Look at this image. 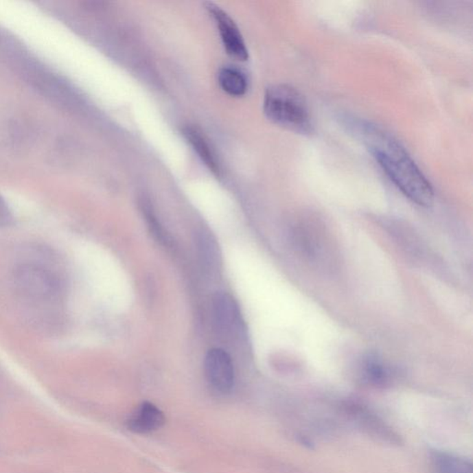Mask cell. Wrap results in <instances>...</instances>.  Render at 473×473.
Returning <instances> with one entry per match:
<instances>
[{
  "label": "cell",
  "mask_w": 473,
  "mask_h": 473,
  "mask_svg": "<svg viewBox=\"0 0 473 473\" xmlns=\"http://www.w3.org/2000/svg\"><path fill=\"white\" fill-rule=\"evenodd\" d=\"M362 373L369 382L373 384H383L389 378V369L376 356L366 358L362 363Z\"/></svg>",
  "instance_id": "7c38bea8"
},
{
  "label": "cell",
  "mask_w": 473,
  "mask_h": 473,
  "mask_svg": "<svg viewBox=\"0 0 473 473\" xmlns=\"http://www.w3.org/2000/svg\"><path fill=\"white\" fill-rule=\"evenodd\" d=\"M205 8L218 25L222 43H223L227 53L235 60H247L249 53L244 40H243L239 28L231 16L211 2L205 3Z\"/></svg>",
  "instance_id": "3957f363"
},
{
  "label": "cell",
  "mask_w": 473,
  "mask_h": 473,
  "mask_svg": "<svg viewBox=\"0 0 473 473\" xmlns=\"http://www.w3.org/2000/svg\"><path fill=\"white\" fill-rule=\"evenodd\" d=\"M378 164L402 194L421 207L434 204L431 183L400 143L389 133L370 123L355 126Z\"/></svg>",
  "instance_id": "6da1fadb"
},
{
  "label": "cell",
  "mask_w": 473,
  "mask_h": 473,
  "mask_svg": "<svg viewBox=\"0 0 473 473\" xmlns=\"http://www.w3.org/2000/svg\"><path fill=\"white\" fill-rule=\"evenodd\" d=\"M205 371L208 382L214 389L228 394L233 389L235 371L233 362L228 352L222 349H212L205 360Z\"/></svg>",
  "instance_id": "277c9868"
},
{
  "label": "cell",
  "mask_w": 473,
  "mask_h": 473,
  "mask_svg": "<svg viewBox=\"0 0 473 473\" xmlns=\"http://www.w3.org/2000/svg\"><path fill=\"white\" fill-rule=\"evenodd\" d=\"M163 411L150 402L141 403L127 421V428L135 434H150L165 424Z\"/></svg>",
  "instance_id": "8992f818"
},
{
  "label": "cell",
  "mask_w": 473,
  "mask_h": 473,
  "mask_svg": "<svg viewBox=\"0 0 473 473\" xmlns=\"http://www.w3.org/2000/svg\"><path fill=\"white\" fill-rule=\"evenodd\" d=\"M13 223L12 211L6 204V202L0 197V228L9 227Z\"/></svg>",
  "instance_id": "5bb4252c"
},
{
  "label": "cell",
  "mask_w": 473,
  "mask_h": 473,
  "mask_svg": "<svg viewBox=\"0 0 473 473\" xmlns=\"http://www.w3.org/2000/svg\"><path fill=\"white\" fill-rule=\"evenodd\" d=\"M264 112L270 122L290 132L300 135H310L312 132L311 115L305 99L290 85H272L266 90Z\"/></svg>",
  "instance_id": "7a4b0ae2"
},
{
  "label": "cell",
  "mask_w": 473,
  "mask_h": 473,
  "mask_svg": "<svg viewBox=\"0 0 473 473\" xmlns=\"http://www.w3.org/2000/svg\"><path fill=\"white\" fill-rule=\"evenodd\" d=\"M195 246L205 271L216 274L220 270L221 253L216 238L207 229H199L195 234Z\"/></svg>",
  "instance_id": "ba28073f"
},
{
  "label": "cell",
  "mask_w": 473,
  "mask_h": 473,
  "mask_svg": "<svg viewBox=\"0 0 473 473\" xmlns=\"http://www.w3.org/2000/svg\"><path fill=\"white\" fill-rule=\"evenodd\" d=\"M18 277L21 287L36 297L53 295L58 285L55 277L47 270L36 266L23 267Z\"/></svg>",
  "instance_id": "52a82bcc"
},
{
  "label": "cell",
  "mask_w": 473,
  "mask_h": 473,
  "mask_svg": "<svg viewBox=\"0 0 473 473\" xmlns=\"http://www.w3.org/2000/svg\"><path fill=\"white\" fill-rule=\"evenodd\" d=\"M218 82L224 92L231 96L244 95L248 89L245 74L239 69L225 67L218 72Z\"/></svg>",
  "instance_id": "30bf717a"
},
{
  "label": "cell",
  "mask_w": 473,
  "mask_h": 473,
  "mask_svg": "<svg viewBox=\"0 0 473 473\" xmlns=\"http://www.w3.org/2000/svg\"><path fill=\"white\" fill-rule=\"evenodd\" d=\"M183 132L189 146L192 147L195 153L198 154V157L201 159L205 165L215 175H220L221 168L218 157L216 156L213 147L208 143L207 137H205V135H203L201 130L198 129V128L187 126L184 128Z\"/></svg>",
  "instance_id": "9c48e42d"
},
{
  "label": "cell",
  "mask_w": 473,
  "mask_h": 473,
  "mask_svg": "<svg viewBox=\"0 0 473 473\" xmlns=\"http://www.w3.org/2000/svg\"><path fill=\"white\" fill-rule=\"evenodd\" d=\"M214 319L216 330L222 336L229 338L240 336L244 331V325L239 306L231 295L218 293L213 300Z\"/></svg>",
  "instance_id": "5b68a950"
},
{
  "label": "cell",
  "mask_w": 473,
  "mask_h": 473,
  "mask_svg": "<svg viewBox=\"0 0 473 473\" xmlns=\"http://www.w3.org/2000/svg\"><path fill=\"white\" fill-rule=\"evenodd\" d=\"M141 209H143V215L146 216L149 228H150V231L154 234V236L159 242L168 244V234L165 233L164 229H162L161 225L157 221L156 216L154 215L153 210H151V207L148 205V203L144 201L141 203Z\"/></svg>",
  "instance_id": "4fadbf2b"
},
{
  "label": "cell",
  "mask_w": 473,
  "mask_h": 473,
  "mask_svg": "<svg viewBox=\"0 0 473 473\" xmlns=\"http://www.w3.org/2000/svg\"><path fill=\"white\" fill-rule=\"evenodd\" d=\"M432 459L435 473H472L470 462L451 454L437 452Z\"/></svg>",
  "instance_id": "8fae6325"
}]
</instances>
